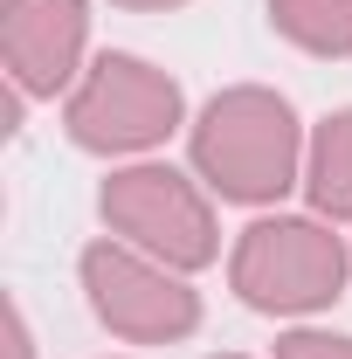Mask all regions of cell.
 Masks as SVG:
<instances>
[{
	"instance_id": "12",
	"label": "cell",
	"mask_w": 352,
	"mask_h": 359,
	"mask_svg": "<svg viewBox=\"0 0 352 359\" xmlns=\"http://www.w3.org/2000/svg\"><path fill=\"white\" fill-rule=\"evenodd\" d=\"M221 359H249V353H221Z\"/></svg>"
},
{
	"instance_id": "9",
	"label": "cell",
	"mask_w": 352,
	"mask_h": 359,
	"mask_svg": "<svg viewBox=\"0 0 352 359\" xmlns=\"http://www.w3.org/2000/svg\"><path fill=\"white\" fill-rule=\"evenodd\" d=\"M276 359H352V332H325V325H290L276 339Z\"/></svg>"
},
{
	"instance_id": "11",
	"label": "cell",
	"mask_w": 352,
	"mask_h": 359,
	"mask_svg": "<svg viewBox=\"0 0 352 359\" xmlns=\"http://www.w3.org/2000/svg\"><path fill=\"white\" fill-rule=\"evenodd\" d=\"M111 7H132V14H159V7H187V0H111Z\"/></svg>"
},
{
	"instance_id": "1",
	"label": "cell",
	"mask_w": 352,
	"mask_h": 359,
	"mask_svg": "<svg viewBox=\"0 0 352 359\" xmlns=\"http://www.w3.org/2000/svg\"><path fill=\"white\" fill-rule=\"evenodd\" d=\"M304 125L290 97L269 83H235L201 104L187 125V159L208 180L215 201L235 208H276L290 187H304Z\"/></svg>"
},
{
	"instance_id": "2",
	"label": "cell",
	"mask_w": 352,
	"mask_h": 359,
	"mask_svg": "<svg viewBox=\"0 0 352 359\" xmlns=\"http://www.w3.org/2000/svg\"><path fill=\"white\" fill-rule=\"evenodd\" d=\"M352 249L325 215H256L228 249V290L263 318H311L346 297Z\"/></svg>"
},
{
	"instance_id": "8",
	"label": "cell",
	"mask_w": 352,
	"mask_h": 359,
	"mask_svg": "<svg viewBox=\"0 0 352 359\" xmlns=\"http://www.w3.org/2000/svg\"><path fill=\"white\" fill-rule=\"evenodd\" d=\"M269 28L304 55H352V0H269Z\"/></svg>"
},
{
	"instance_id": "10",
	"label": "cell",
	"mask_w": 352,
	"mask_h": 359,
	"mask_svg": "<svg viewBox=\"0 0 352 359\" xmlns=\"http://www.w3.org/2000/svg\"><path fill=\"white\" fill-rule=\"evenodd\" d=\"M7 359H35V332H28L21 297H7Z\"/></svg>"
},
{
	"instance_id": "4",
	"label": "cell",
	"mask_w": 352,
	"mask_h": 359,
	"mask_svg": "<svg viewBox=\"0 0 352 359\" xmlns=\"http://www.w3.org/2000/svg\"><path fill=\"white\" fill-rule=\"evenodd\" d=\"M97 215L118 242H132L138 256L166 269H208L221 256V222H215V194L201 173H180L166 159H132L104 180Z\"/></svg>"
},
{
	"instance_id": "7",
	"label": "cell",
	"mask_w": 352,
	"mask_h": 359,
	"mask_svg": "<svg viewBox=\"0 0 352 359\" xmlns=\"http://www.w3.org/2000/svg\"><path fill=\"white\" fill-rule=\"evenodd\" d=\"M304 201L325 222H352V104L325 111L304 145Z\"/></svg>"
},
{
	"instance_id": "3",
	"label": "cell",
	"mask_w": 352,
	"mask_h": 359,
	"mask_svg": "<svg viewBox=\"0 0 352 359\" xmlns=\"http://www.w3.org/2000/svg\"><path fill=\"white\" fill-rule=\"evenodd\" d=\"M187 125V90L145 62V55H125V48H104L90 62L76 90L62 97V132L76 152H97V159H145L152 145Z\"/></svg>"
},
{
	"instance_id": "5",
	"label": "cell",
	"mask_w": 352,
	"mask_h": 359,
	"mask_svg": "<svg viewBox=\"0 0 352 359\" xmlns=\"http://www.w3.org/2000/svg\"><path fill=\"white\" fill-rule=\"evenodd\" d=\"M76 269H83L90 311H97V325L111 339H125V346H180V339L201 332V290L180 269L138 256L132 242L104 235V242L83 249Z\"/></svg>"
},
{
	"instance_id": "6",
	"label": "cell",
	"mask_w": 352,
	"mask_h": 359,
	"mask_svg": "<svg viewBox=\"0 0 352 359\" xmlns=\"http://www.w3.org/2000/svg\"><path fill=\"white\" fill-rule=\"evenodd\" d=\"M90 48V0H0V69L21 97L76 90Z\"/></svg>"
}]
</instances>
